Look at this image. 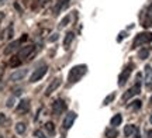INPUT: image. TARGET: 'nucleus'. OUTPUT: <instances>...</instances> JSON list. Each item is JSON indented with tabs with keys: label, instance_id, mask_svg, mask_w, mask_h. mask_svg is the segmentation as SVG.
I'll use <instances>...</instances> for the list:
<instances>
[{
	"label": "nucleus",
	"instance_id": "2f4dec72",
	"mask_svg": "<svg viewBox=\"0 0 152 138\" xmlns=\"http://www.w3.org/2000/svg\"><path fill=\"white\" fill-rule=\"evenodd\" d=\"M124 37H125V33H121L118 35V38H117V41H118V42H120V41H123V38H124Z\"/></svg>",
	"mask_w": 152,
	"mask_h": 138
},
{
	"label": "nucleus",
	"instance_id": "58836bf2",
	"mask_svg": "<svg viewBox=\"0 0 152 138\" xmlns=\"http://www.w3.org/2000/svg\"><path fill=\"white\" fill-rule=\"evenodd\" d=\"M151 103H152V97H151Z\"/></svg>",
	"mask_w": 152,
	"mask_h": 138
},
{
	"label": "nucleus",
	"instance_id": "c756f323",
	"mask_svg": "<svg viewBox=\"0 0 152 138\" xmlns=\"http://www.w3.org/2000/svg\"><path fill=\"white\" fill-rule=\"evenodd\" d=\"M35 137H38V138H47L45 135H44L42 131H39V130H37V131H35Z\"/></svg>",
	"mask_w": 152,
	"mask_h": 138
},
{
	"label": "nucleus",
	"instance_id": "c9c22d12",
	"mask_svg": "<svg viewBox=\"0 0 152 138\" xmlns=\"http://www.w3.org/2000/svg\"><path fill=\"white\" fill-rule=\"evenodd\" d=\"M6 1H7V0H0V4H4Z\"/></svg>",
	"mask_w": 152,
	"mask_h": 138
},
{
	"label": "nucleus",
	"instance_id": "393cba45",
	"mask_svg": "<svg viewBox=\"0 0 152 138\" xmlns=\"http://www.w3.org/2000/svg\"><path fill=\"white\" fill-rule=\"evenodd\" d=\"M114 97H115V93H111L110 94V96H107V97H106V99H104V101H103V104L104 106H107V104H110V103H111V101H113L114 100Z\"/></svg>",
	"mask_w": 152,
	"mask_h": 138
},
{
	"label": "nucleus",
	"instance_id": "aec40b11",
	"mask_svg": "<svg viewBox=\"0 0 152 138\" xmlns=\"http://www.w3.org/2000/svg\"><path fill=\"white\" fill-rule=\"evenodd\" d=\"M117 135H118V131L115 128H107L106 130V137L107 138H117Z\"/></svg>",
	"mask_w": 152,
	"mask_h": 138
},
{
	"label": "nucleus",
	"instance_id": "412c9836",
	"mask_svg": "<svg viewBox=\"0 0 152 138\" xmlns=\"http://www.w3.org/2000/svg\"><path fill=\"white\" fill-rule=\"evenodd\" d=\"M16 133L17 134H24L26 133V124H24V123H17L16 124Z\"/></svg>",
	"mask_w": 152,
	"mask_h": 138
},
{
	"label": "nucleus",
	"instance_id": "f03ea898",
	"mask_svg": "<svg viewBox=\"0 0 152 138\" xmlns=\"http://www.w3.org/2000/svg\"><path fill=\"white\" fill-rule=\"evenodd\" d=\"M152 41V33L151 31H144V33H140L137 34L135 39H134V42H132V47L131 48H138L140 45L142 44H148V42H151Z\"/></svg>",
	"mask_w": 152,
	"mask_h": 138
},
{
	"label": "nucleus",
	"instance_id": "dca6fc26",
	"mask_svg": "<svg viewBox=\"0 0 152 138\" xmlns=\"http://www.w3.org/2000/svg\"><path fill=\"white\" fill-rule=\"evenodd\" d=\"M142 26L145 28L148 27H152V4L149 6V9L147 10V16L144 18V23H142Z\"/></svg>",
	"mask_w": 152,
	"mask_h": 138
},
{
	"label": "nucleus",
	"instance_id": "f8f14e48",
	"mask_svg": "<svg viewBox=\"0 0 152 138\" xmlns=\"http://www.w3.org/2000/svg\"><path fill=\"white\" fill-rule=\"evenodd\" d=\"M28 110H30V100H28V99L20 100L18 106L16 107V113H17V114H26Z\"/></svg>",
	"mask_w": 152,
	"mask_h": 138
},
{
	"label": "nucleus",
	"instance_id": "a878e982",
	"mask_svg": "<svg viewBox=\"0 0 152 138\" xmlns=\"http://www.w3.org/2000/svg\"><path fill=\"white\" fill-rule=\"evenodd\" d=\"M14 101H16V97H14V96H11L10 99L7 100V103H6V106H7V107H13V106H14Z\"/></svg>",
	"mask_w": 152,
	"mask_h": 138
},
{
	"label": "nucleus",
	"instance_id": "0eeeda50",
	"mask_svg": "<svg viewBox=\"0 0 152 138\" xmlns=\"http://www.w3.org/2000/svg\"><path fill=\"white\" fill-rule=\"evenodd\" d=\"M76 118H77V114H76L75 111H69V113L64 117V121H62V128H64V130H69V128L73 126V123H75Z\"/></svg>",
	"mask_w": 152,
	"mask_h": 138
},
{
	"label": "nucleus",
	"instance_id": "2eb2a0df",
	"mask_svg": "<svg viewBox=\"0 0 152 138\" xmlns=\"http://www.w3.org/2000/svg\"><path fill=\"white\" fill-rule=\"evenodd\" d=\"M73 39H75V33L73 31H68L65 34V38H64V48L65 50H69V47H71Z\"/></svg>",
	"mask_w": 152,
	"mask_h": 138
},
{
	"label": "nucleus",
	"instance_id": "39448f33",
	"mask_svg": "<svg viewBox=\"0 0 152 138\" xmlns=\"http://www.w3.org/2000/svg\"><path fill=\"white\" fill-rule=\"evenodd\" d=\"M141 92V82L138 80V82L132 86L131 89H128L127 92H125L124 94H123V101H128L130 99H132L134 96H137V94Z\"/></svg>",
	"mask_w": 152,
	"mask_h": 138
},
{
	"label": "nucleus",
	"instance_id": "6e6552de",
	"mask_svg": "<svg viewBox=\"0 0 152 138\" xmlns=\"http://www.w3.org/2000/svg\"><path fill=\"white\" fill-rule=\"evenodd\" d=\"M65 110H66V103H65V101H64L62 99L55 100L54 104H52V113H54L55 116H59V114H62Z\"/></svg>",
	"mask_w": 152,
	"mask_h": 138
},
{
	"label": "nucleus",
	"instance_id": "9d476101",
	"mask_svg": "<svg viewBox=\"0 0 152 138\" xmlns=\"http://www.w3.org/2000/svg\"><path fill=\"white\" fill-rule=\"evenodd\" d=\"M131 71H132V65H128L124 71L120 73V76H118V86L120 88L124 86L125 83H127V80H128V77H130V75H131Z\"/></svg>",
	"mask_w": 152,
	"mask_h": 138
},
{
	"label": "nucleus",
	"instance_id": "c85d7f7f",
	"mask_svg": "<svg viewBox=\"0 0 152 138\" xmlns=\"http://www.w3.org/2000/svg\"><path fill=\"white\" fill-rule=\"evenodd\" d=\"M7 38H9V39H11V38H13V26H10V27H9V33H7Z\"/></svg>",
	"mask_w": 152,
	"mask_h": 138
},
{
	"label": "nucleus",
	"instance_id": "7ed1b4c3",
	"mask_svg": "<svg viewBox=\"0 0 152 138\" xmlns=\"http://www.w3.org/2000/svg\"><path fill=\"white\" fill-rule=\"evenodd\" d=\"M34 51H35V47L34 45H26V47H21L18 52H17V58L20 61H24V59H31Z\"/></svg>",
	"mask_w": 152,
	"mask_h": 138
},
{
	"label": "nucleus",
	"instance_id": "e433bc0d",
	"mask_svg": "<svg viewBox=\"0 0 152 138\" xmlns=\"http://www.w3.org/2000/svg\"><path fill=\"white\" fill-rule=\"evenodd\" d=\"M149 123L152 124V114H151V117H149Z\"/></svg>",
	"mask_w": 152,
	"mask_h": 138
},
{
	"label": "nucleus",
	"instance_id": "b1692460",
	"mask_svg": "<svg viewBox=\"0 0 152 138\" xmlns=\"http://www.w3.org/2000/svg\"><path fill=\"white\" fill-rule=\"evenodd\" d=\"M71 21V16H65L62 20H61V23H59V28H64L65 26H68V23Z\"/></svg>",
	"mask_w": 152,
	"mask_h": 138
},
{
	"label": "nucleus",
	"instance_id": "bb28decb",
	"mask_svg": "<svg viewBox=\"0 0 152 138\" xmlns=\"http://www.w3.org/2000/svg\"><path fill=\"white\" fill-rule=\"evenodd\" d=\"M58 38H59V34L55 33V34H52V35L49 37V41H51V42H55V41H56Z\"/></svg>",
	"mask_w": 152,
	"mask_h": 138
},
{
	"label": "nucleus",
	"instance_id": "4468645a",
	"mask_svg": "<svg viewBox=\"0 0 152 138\" xmlns=\"http://www.w3.org/2000/svg\"><path fill=\"white\" fill-rule=\"evenodd\" d=\"M69 1H71V0H58L56 6L54 7V16H58L61 13V10L66 9V7L69 6Z\"/></svg>",
	"mask_w": 152,
	"mask_h": 138
},
{
	"label": "nucleus",
	"instance_id": "a211bd4d",
	"mask_svg": "<svg viewBox=\"0 0 152 138\" xmlns=\"http://www.w3.org/2000/svg\"><path fill=\"white\" fill-rule=\"evenodd\" d=\"M149 54H151V48L144 47V48H141V50L138 51V58L140 59H147L148 56H149Z\"/></svg>",
	"mask_w": 152,
	"mask_h": 138
},
{
	"label": "nucleus",
	"instance_id": "423d86ee",
	"mask_svg": "<svg viewBox=\"0 0 152 138\" xmlns=\"http://www.w3.org/2000/svg\"><path fill=\"white\" fill-rule=\"evenodd\" d=\"M26 39H27V34H24V35H23L20 39H16V41L10 42V44L7 45V48L4 50V54H6V55H10L11 52H14L16 50H18V47H20V45H21L23 42L26 41Z\"/></svg>",
	"mask_w": 152,
	"mask_h": 138
},
{
	"label": "nucleus",
	"instance_id": "7c9ffc66",
	"mask_svg": "<svg viewBox=\"0 0 152 138\" xmlns=\"http://www.w3.org/2000/svg\"><path fill=\"white\" fill-rule=\"evenodd\" d=\"M21 93H23L21 89H16V90H14V97H16V96H20Z\"/></svg>",
	"mask_w": 152,
	"mask_h": 138
},
{
	"label": "nucleus",
	"instance_id": "4be33fe9",
	"mask_svg": "<svg viewBox=\"0 0 152 138\" xmlns=\"http://www.w3.org/2000/svg\"><path fill=\"white\" fill-rule=\"evenodd\" d=\"M45 130H47L49 134H54V133H55V126H54V123H51V121L47 123V124H45Z\"/></svg>",
	"mask_w": 152,
	"mask_h": 138
},
{
	"label": "nucleus",
	"instance_id": "f704fd0d",
	"mask_svg": "<svg viewBox=\"0 0 152 138\" xmlns=\"http://www.w3.org/2000/svg\"><path fill=\"white\" fill-rule=\"evenodd\" d=\"M14 7H16V9H17V10H18V11H20V13H21V7H20V6L17 4V3H16V4H14Z\"/></svg>",
	"mask_w": 152,
	"mask_h": 138
},
{
	"label": "nucleus",
	"instance_id": "473e14b6",
	"mask_svg": "<svg viewBox=\"0 0 152 138\" xmlns=\"http://www.w3.org/2000/svg\"><path fill=\"white\" fill-rule=\"evenodd\" d=\"M147 137L148 138H152V130H148V131H147Z\"/></svg>",
	"mask_w": 152,
	"mask_h": 138
},
{
	"label": "nucleus",
	"instance_id": "72a5a7b5",
	"mask_svg": "<svg viewBox=\"0 0 152 138\" xmlns=\"http://www.w3.org/2000/svg\"><path fill=\"white\" fill-rule=\"evenodd\" d=\"M134 138H141V135H140V133H138V130L134 133Z\"/></svg>",
	"mask_w": 152,
	"mask_h": 138
},
{
	"label": "nucleus",
	"instance_id": "20e7f679",
	"mask_svg": "<svg viewBox=\"0 0 152 138\" xmlns=\"http://www.w3.org/2000/svg\"><path fill=\"white\" fill-rule=\"evenodd\" d=\"M47 71H48V66H47V65H41V66L35 68L34 72L31 73V76H30V82L35 83V82H38V80H41V79L45 76Z\"/></svg>",
	"mask_w": 152,
	"mask_h": 138
},
{
	"label": "nucleus",
	"instance_id": "ddd939ff",
	"mask_svg": "<svg viewBox=\"0 0 152 138\" xmlns=\"http://www.w3.org/2000/svg\"><path fill=\"white\" fill-rule=\"evenodd\" d=\"M144 75H145V86L151 88V85H152V66L151 65H147V66L144 68Z\"/></svg>",
	"mask_w": 152,
	"mask_h": 138
},
{
	"label": "nucleus",
	"instance_id": "f3484780",
	"mask_svg": "<svg viewBox=\"0 0 152 138\" xmlns=\"http://www.w3.org/2000/svg\"><path fill=\"white\" fill-rule=\"evenodd\" d=\"M138 128L134 126V124H128V126H125L124 127V135L125 137H131V135H134V133H135Z\"/></svg>",
	"mask_w": 152,
	"mask_h": 138
},
{
	"label": "nucleus",
	"instance_id": "5701e85b",
	"mask_svg": "<svg viewBox=\"0 0 152 138\" xmlns=\"http://www.w3.org/2000/svg\"><path fill=\"white\" fill-rule=\"evenodd\" d=\"M141 104H142L141 100H134V101H131V104L128 106V107H130V109H135V110H138V109L141 107Z\"/></svg>",
	"mask_w": 152,
	"mask_h": 138
},
{
	"label": "nucleus",
	"instance_id": "9b49d317",
	"mask_svg": "<svg viewBox=\"0 0 152 138\" xmlns=\"http://www.w3.org/2000/svg\"><path fill=\"white\" fill-rule=\"evenodd\" d=\"M61 82H62V79H61V77H55L54 80L48 85V88H47V90H45V96L48 97V96H51V94L54 93L55 90L61 86Z\"/></svg>",
	"mask_w": 152,
	"mask_h": 138
},
{
	"label": "nucleus",
	"instance_id": "1a4fd4ad",
	"mask_svg": "<svg viewBox=\"0 0 152 138\" xmlns=\"http://www.w3.org/2000/svg\"><path fill=\"white\" fill-rule=\"evenodd\" d=\"M27 73H28V69H17V71H14L10 75L9 80L10 82H20V80H23L24 77L27 76Z\"/></svg>",
	"mask_w": 152,
	"mask_h": 138
},
{
	"label": "nucleus",
	"instance_id": "cd10ccee",
	"mask_svg": "<svg viewBox=\"0 0 152 138\" xmlns=\"http://www.w3.org/2000/svg\"><path fill=\"white\" fill-rule=\"evenodd\" d=\"M6 123V114H3V113H0V127L3 126Z\"/></svg>",
	"mask_w": 152,
	"mask_h": 138
},
{
	"label": "nucleus",
	"instance_id": "6ab92c4d",
	"mask_svg": "<svg viewBox=\"0 0 152 138\" xmlns=\"http://www.w3.org/2000/svg\"><path fill=\"white\" fill-rule=\"evenodd\" d=\"M121 121H123V116H121V114H115V116L110 120V124H111L113 127H117V126L121 124Z\"/></svg>",
	"mask_w": 152,
	"mask_h": 138
},
{
	"label": "nucleus",
	"instance_id": "4c0bfd02",
	"mask_svg": "<svg viewBox=\"0 0 152 138\" xmlns=\"http://www.w3.org/2000/svg\"><path fill=\"white\" fill-rule=\"evenodd\" d=\"M0 138H4V137H3V135H0Z\"/></svg>",
	"mask_w": 152,
	"mask_h": 138
},
{
	"label": "nucleus",
	"instance_id": "f257e3e1",
	"mask_svg": "<svg viewBox=\"0 0 152 138\" xmlns=\"http://www.w3.org/2000/svg\"><path fill=\"white\" fill-rule=\"evenodd\" d=\"M86 72H87L86 65H76V66H73L71 71H69V73H68V83H69V85H73V83L79 82Z\"/></svg>",
	"mask_w": 152,
	"mask_h": 138
}]
</instances>
